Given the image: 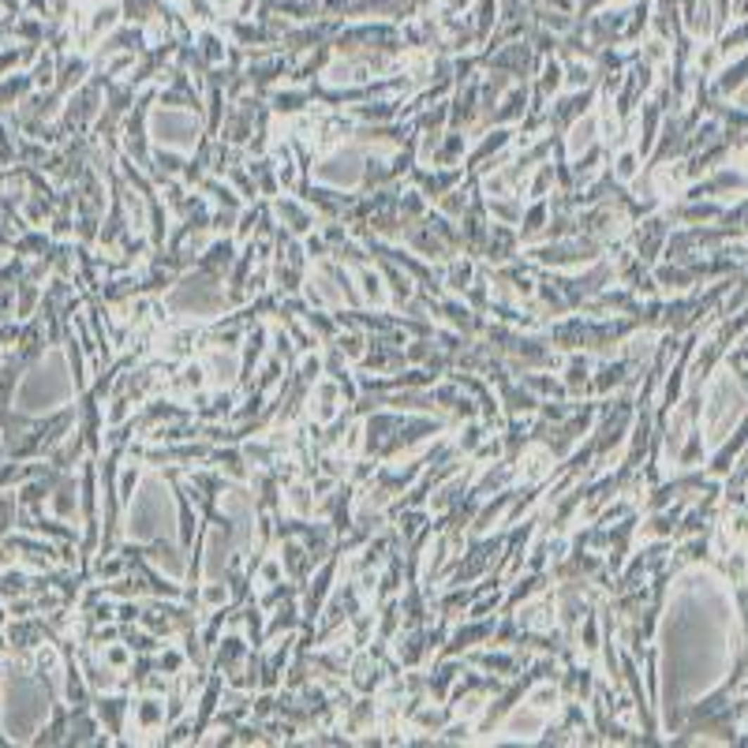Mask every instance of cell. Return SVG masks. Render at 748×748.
Returning a JSON list of instances; mask_svg holds the SVG:
<instances>
[{
	"mask_svg": "<svg viewBox=\"0 0 748 748\" xmlns=\"http://www.w3.org/2000/svg\"><path fill=\"white\" fill-rule=\"evenodd\" d=\"M116 23H120V8H116V4H105V8L94 11L90 27H94V34H101V30H113Z\"/></svg>",
	"mask_w": 748,
	"mask_h": 748,
	"instance_id": "6da1fadb",
	"label": "cell"
},
{
	"mask_svg": "<svg viewBox=\"0 0 748 748\" xmlns=\"http://www.w3.org/2000/svg\"><path fill=\"white\" fill-rule=\"evenodd\" d=\"M203 53L210 56V61H221V56H224L221 38H213V34H203Z\"/></svg>",
	"mask_w": 748,
	"mask_h": 748,
	"instance_id": "7a4b0ae2",
	"label": "cell"
},
{
	"mask_svg": "<svg viewBox=\"0 0 748 748\" xmlns=\"http://www.w3.org/2000/svg\"><path fill=\"white\" fill-rule=\"evenodd\" d=\"M569 82H573V87H580V82H588V68L573 64V68H569Z\"/></svg>",
	"mask_w": 748,
	"mask_h": 748,
	"instance_id": "3957f363",
	"label": "cell"
},
{
	"mask_svg": "<svg viewBox=\"0 0 748 748\" xmlns=\"http://www.w3.org/2000/svg\"><path fill=\"white\" fill-rule=\"evenodd\" d=\"M617 4H628V0H617Z\"/></svg>",
	"mask_w": 748,
	"mask_h": 748,
	"instance_id": "277c9868",
	"label": "cell"
},
{
	"mask_svg": "<svg viewBox=\"0 0 748 748\" xmlns=\"http://www.w3.org/2000/svg\"><path fill=\"white\" fill-rule=\"evenodd\" d=\"M0 670H4V666H0Z\"/></svg>",
	"mask_w": 748,
	"mask_h": 748,
	"instance_id": "5b68a950",
	"label": "cell"
}]
</instances>
